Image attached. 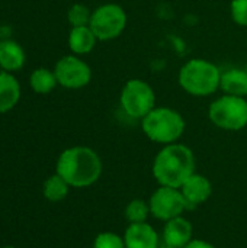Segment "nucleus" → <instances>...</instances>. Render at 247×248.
<instances>
[{
    "label": "nucleus",
    "mask_w": 247,
    "mask_h": 248,
    "mask_svg": "<svg viewBox=\"0 0 247 248\" xmlns=\"http://www.w3.org/2000/svg\"><path fill=\"white\" fill-rule=\"evenodd\" d=\"M55 169L57 174H60L70 187H89L99 180L102 161L92 148L77 145L60 154Z\"/></svg>",
    "instance_id": "1"
},
{
    "label": "nucleus",
    "mask_w": 247,
    "mask_h": 248,
    "mask_svg": "<svg viewBox=\"0 0 247 248\" xmlns=\"http://www.w3.org/2000/svg\"><path fill=\"white\" fill-rule=\"evenodd\" d=\"M195 173V155L188 145H165L153 161V176L160 186L179 189Z\"/></svg>",
    "instance_id": "2"
},
{
    "label": "nucleus",
    "mask_w": 247,
    "mask_h": 248,
    "mask_svg": "<svg viewBox=\"0 0 247 248\" xmlns=\"http://www.w3.org/2000/svg\"><path fill=\"white\" fill-rule=\"evenodd\" d=\"M221 70L204 58H194L185 62L179 71L181 87L198 97H205L220 89Z\"/></svg>",
    "instance_id": "3"
},
{
    "label": "nucleus",
    "mask_w": 247,
    "mask_h": 248,
    "mask_svg": "<svg viewBox=\"0 0 247 248\" xmlns=\"http://www.w3.org/2000/svg\"><path fill=\"white\" fill-rule=\"evenodd\" d=\"M141 126L148 140L169 145L176 142L185 132V119L175 109L154 108L141 119Z\"/></svg>",
    "instance_id": "4"
},
{
    "label": "nucleus",
    "mask_w": 247,
    "mask_h": 248,
    "mask_svg": "<svg viewBox=\"0 0 247 248\" xmlns=\"http://www.w3.org/2000/svg\"><path fill=\"white\" fill-rule=\"evenodd\" d=\"M208 116L215 126L224 131H240L247 126V100L223 94L211 103Z\"/></svg>",
    "instance_id": "5"
},
{
    "label": "nucleus",
    "mask_w": 247,
    "mask_h": 248,
    "mask_svg": "<svg viewBox=\"0 0 247 248\" xmlns=\"http://www.w3.org/2000/svg\"><path fill=\"white\" fill-rule=\"evenodd\" d=\"M119 102L130 118L143 119L156 108V94L147 81L141 78H131L124 84Z\"/></svg>",
    "instance_id": "6"
},
{
    "label": "nucleus",
    "mask_w": 247,
    "mask_h": 248,
    "mask_svg": "<svg viewBox=\"0 0 247 248\" xmlns=\"http://www.w3.org/2000/svg\"><path fill=\"white\" fill-rule=\"evenodd\" d=\"M89 26L96 35L98 41L115 39L127 26V13L119 4H102L93 10Z\"/></svg>",
    "instance_id": "7"
},
{
    "label": "nucleus",
    "mask_w": 247,
    "mask_h": 248,
    "mask_svg": "<svg viewBox=\"0 0 247 248\" xmlns=\"http://www.w3.org/2000/svg\"><path fill=\"white\" fill-rule=\"evenodd\" d=\"M151 215L159 221H170L173 218L182 217L188 209L183 195L176 187L160 186L148 201Z\"/></svg>",
    "instance_id": "8"
},
{
    "label": "nucleus",
    "mask_w": 247,
    "mask_h": 248,
    "mask_svg": "<svg viewBox=\"0 0 247 248\" xmlns=\"http://www.w3.org/2000/svg\"><path fill=\"white\" fill-rule=\"evenodd\" d=\"M55 77L58 84L67 89H80L89 84L92 78L90 67L76 55L63 57L55 65Z\"/></svg>",
    "instance_id": "9"
},
{
    "label": "nucleus",
    "mask_w": 247,
    "mask_h": 248,
    "mask_svg": "<svg viewBox=\"0 0 247 248\" xmlns=\"http://www.w3.org/2000/svg\"><path fill=\"white\" fill-rule=\"evenodd\" d=\"M179 190L183 195L188 209H195L211 198L213 186H211V182L205 176L194 173L183 182Z\"/></svg>",
    "instance_id": "10"
},
{
    "label": "nucleus",
    "mask_w": 247,
    "mask_h": 248,
    "mask_svg": "<svg viewBox=\"0 0 247 248\" xmlns=\"http://www.w3.org/2000/svg\"><path fill=\"white\" fill-rule=\"evenodd\" d=\"M127 248H159V235L147 222L130 224L124 232Z\"/></svg>",
    "instance_id": "11"
},
{
    "label": "nucleus",
    "mask_w": 247,
    "mask_h": 248,
    "mask_svg": "<svg viewBox=\"0 0 247 248\" xmlns=\"http://www.w3.org/2000/svg\"><path fill=\"white\" fill-rule=\"evenodd\" d=\"M165 246L172 248H183L189 241H192V224L183 218L178 217L166 222L163 230Z\"/></svg>",
    "instance_id": "12"
},
{
    "label": "nucleus",
    "mask_w": 247,
    "mask_h": 248,
    "mask_svg": "<svg viewBox=\"0 0 247 248\" xmlns=\"http://www.w3.org/2000/svg\"><path fill=\"white\" fill-rule=\"evenodd\" d=\"M220 89L224 92V94L230 96H247V71L243 68H230L224 73H221V81Z\"/></svg>",
    "instance_id": "13"
},
{
    "label": "nucleus",
    "mask_w": 247,
    "mask_h": 248,
    "mask_svg": "<svg viewBox=\"0 0 247 248\" xmlns=\"http://www.w3.org/2000/svg\"><path fill=\"white\" fill-rule=\"evenodd\" d=\"M96 35L90 29V26H74L68 35V46L77 55L89 54L96 45Z\"/></svg>",
    "instance_id": "14"
},
{
    "label": "nucleus",
    "mask_w": 247,
    "mask_h": 248,
    "mask_svg": "<svg viewBox=\"0 0 247 248\" xmlns=\"http://www.w3.org/2000/svg\"><path fill=\"white\" fill-rule=\"evenodd\" d=\"M20 97V87L16 78L7 71L0 73V113L10 110Z\"/></svg>",
    "instance_id": "15"
},
{
    "label": "nucleus",
    "mask_w": 247,
    "mask_h": 248,
    "mask_svg": "<svg viewBox=\"0 0 247 248\" xmlns=\"http://www.w3.org/2000/svg\"><path fill=\"white\" fill-rule=\"evenodd\" d=\"M25 64V52L15 41L0 42V67L6 71H16Z\"/></svg>",
    "instance_id": "16"
},
{
    "label": "nucleus",
    "mask_w": 247,
    "mask_h": 248,
    "mask_svg": "<svg viewBox=\"0 0 247 248\" xmlns=\"http://www.w3.org/2000/svg\"><path fill=\"white\" fill-rule=\"evenodd\" d=\"M68 189H70V185L60 174L55 173L45 180L44 187H42V193H44L47 201L60 202L68 195Z\"/></svg>",
    "instance_id": "17"
},
{
    "label": "nucleus",
    "mask_w": 247,
    "mask_h": 248,
    "mask_svg": "<svg viewBox=\"0 0 247 248\" xmlns=\"http://www.w3.org/2000/svg\"><path fill=\"white\" fill-rule=\"evenodd\" d=\"M31 87L33 89V92L39 93V94H47L49 93L55 84L58 83L57 81V77H55V73L47 70V68H38L35 70L32 74H31Z\"/></svg>",
    "instance_id": "18"
},
{
    "label": "nucleus",
    "mask_w": 247,
    "mask_h": 248,
    "mask_svg": "<svg viewBox=\"0 0 247 248\" xmlns=\"http://www.w3.org/2000/svg\"><path fill=\"white\" fill-rule=\"evenodd\" d=\"M125 219L130 224H140V222H146L148 215H151L150 212V205L148 202L143 201V199H132L127 206H125Z\"/></svg>",
    "instance_id": "19"
},
{
    "label": "nucleus",
    "mask_w": 247,
    "mask_h": 248,
    "mask_svg": "<svg viewBox=\"0 0 247 248\" xmlns=\"http://www.w3.org/2000/svg\"><path fill=\"white\" fill-rule=\"evenodd\" d=\"M92 13L89 10L87 6L84 4H73L67 13V17H68V22L70 25L74 28V26H87L90 23V19H92Z\"/></svg>",
    "instance_id": "20"
},
{
    "label": "nucleus",
    "mask_w": 247,
    "mask_h": 248,
    "mask_svg": "<svg viewBox=\"0 0 247 248\" xmlns=\"http://www.w3.org/2000/svg\"><path fill=\"white\" fill-rule=\"evenodd\" d=\"M93 248H127L124 243V237H119L115 232L106 231L100 232L95 241H93Z\"/></svg>",
    "instance_id": "21"
},
{
    "label": "nucleus",
    "mask_w": 247,
    "mask_h": 248,
    "mask_svg": "<svg viewBox=\"0 0 247 248\" xmlns=\"http://www.w3.org/2000/svg\"><path fill=\"white\" fill-rule=\"evenodd\" d=\"M230 12L237 25L247 26V0H233L230 4Z\"/></svg>",
    "instance_id": "22"
},
{
    "label": "nucleus",
    "mask_w": 247,
    "mask_h": 248,
    "mask_svg": "<svg viewBox=\"0 0 247 248\" xmlns=\"http://www.w3.org/2000/svg\"><path fill=\"white\" fill-rule=\"evenodd\" d=\"M183 248H215L213 244L204 241V240H192L189 241Z\"/></svg>",
    "instance_id": "23"
},
{
    "label": "nucleus",
    "mask_w": 247,
    "mask_h": 248,
    "mask_svg": "<svg viewBox=\"0 0 247 248\" xmlns=\"http://www.w3.org/2000/svg\"><path fill=\"white\" fill-rule=\"evenodd\" d=\"M159 248H172V247H167V246H163V247H159Z\"/></svg>",
    "instance_id": "24"
},
{
    "label": "nucleus",
    "mask_w": 247,
    "mask_h": 248,
    "mask_svg": "<svg viewBox=\"0 0 247 248\" xmlns=\"http://www.w3.org/2000/svg\"><path fill=\"white\" fill-rule=\"evenodd\" d=\"M3 248H16V247H3Z\"/></svg>",
    "instance_id": "25"
},
{
    "label": "nucleus",
    "mask_w": 247,
    "mask_h": 248,
    "mask_svg": "<svg viewBox=\"0 0 247 248\" xmlns=\"http://www.w3.org/2000/svg\"><path fill=\"white\" fill-rule=\"evenodd\" d=\"M0 36H1V28H0Z\"/></svg>",
    "instance_id": "26"
}]
</instances>
